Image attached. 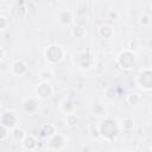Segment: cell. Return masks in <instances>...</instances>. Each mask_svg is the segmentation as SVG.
Wrapping results in <instances>:
<instances>
[{
  "instance_id": "obj_1",
  "label": "cell",
  "mask_w": 152,
  "mask_h": 152,
  "mask_svg": "<svg viewBox=\"0 0 152 152\" xmlns=\"http://www.w3.org/2000/svg\"><path fill=\"white\" fill-rule=\"evenodd\" d=\"M99 133L103 138L108 140H113L118 134H119V127L118 124L113 119H106L100 124L99 127Z\"/></svg>"
},
{
  "instance_id": "obj_2",
  "label": "cell",
  "mask_w": 152,
  "mask_h": 152,
  "mask_svg": "<svg viewBox=\"0 0 152 152\" xmlns=\"http://www.w3.org/2000/svg\"><path fill=\"white\" fill-rule=\"evenodd\" d=\"M118 63L122 69L129 70L135 65V55L131 50L122 51L118 56Z\"/></svg>"
},
{
  "instance_id": "obj_3",
  "label": "cell",
  "mask_w": 152,
  "mask_h": 152,
  "mask_svg": "<svg viewBox=\"0 0 152 152\" xmlns=\"http://www.w3.org/2000/svg\"><path fill=\"white\" fill-rule=\"evenodd\" d=\"M63 50L61 46L58 45H50L46 50H45V58L50 62V63H58L62 61L63 58Z\"/></svg>"
},
{
  "instance_id": "obj_4",
  "label": "cell",
  "mask_w": 152,
  "mask_h": 152,
  "mask_svg": "<svg viewBox=\"0 0 152 152\" xmlns=\"http://www.w3.org/2000/svg\"><path fill=\"white\" fill-rule=\"evenodd\" d=\"M138 82L140 84L141 88L144 89H152V70H144L139 77H138Z\"/></svg>"
},
{
  "instance_id": "obj_5",
  "label": "cell",
  "mask_w": 152,
  "mask_h": 152,
  "mask_svg": "<svg viewBox=\"0 0 152 152\" xmlns=\"http://www.w3.org/2000/svg\"><path fill=\"white\" fill-rule=\"evenodd\" d=\"M18 124V116L12 112H6L1 116V125L10 128H14Z\"/></svg>"
},
{
  "instance_id": "obj_6",
  "label": "cell",
  "mask_w": 152,
  "mask_h": 152,
  "mask_svg": "<svg viewBox=\"0 0 152 152\" xmlns=\"http://www.w3.org/2000/svg\"><path fill=\"white\" fill-rule=\"evenodd\" d=\"M36 94L39 99L46 100L52 95V88L48 82H43V83L38 84V87L36 88Z\"/></svg>"
},
{
  "instance_id": "obj_7",
  "label": "cell",
  "mask_w": 152,
  "mask_h": 152,
  "mask_svg": "<svg viewBox=\"0 0 152 152\" xmlns=\"http://www.w3.org/2000/svg\"><path fill=\"white\" fill-rule=\"evenodd\" d=\"M12 71L15 75H24L27 71V66L23 61H15L12 63Z\"/></svg>"
},
{
  "instance_id": "obj_8",
  "label": "cell",
  "mask_w": 152,
  "mask_h": 152,
  "mask_svg": "<svg viewBox=\"0 0 152 152\" xmlns=\"http://www.w3.org/2000/svg\"><path fill=\"white\" fill-rule=\"evenodd\" d=\"M63 145H64V139H63V137L59 135V134L55 135V137L50 140V142H49V146H50L51 148H53V150H61V148L63 147Z\"/></svg>"
},
{
  "instance_id": "obj_9",
  "label": "cell",
  "mask_w": 152,
  "mask_h": 152,
  "mask_svg": "<svg viewBox=\"0 0 152 152\" xmlns=\"http://www.w3.org/2000/svg\"><path fill=\"white\" fill-rule=\"evenodd\" d=\"M99 34H100L102 38H104V39H109V38L113 37L114 30H113L112 26H109V25H102V26L100 27V30H99Z\"/></svg>"
},
{
  "instance_id": "obj_10",
  "label": "cell",
  "mask_w": 152,
  "mask_h": 152,
  "mask_svg": "<svg viewBox=\"0 0 152 152\" xmlns=\"http://www.w3.org/2000/svg\"><path fill=\"white\" fill-rule=\"evenodd\" d=\"M23 145L26 150H33L37 146V141L32 135H26L23 140Z\"/></svg>"
},
{
  "instance_id": "obj_11",
  "label": "cell",
  "mask_w": 152,
  "mask_h": 152,
  "mask_svg": "<svg viewBox=\"0 0 152 152\" xmlns=\"http://www.w3.org/2000/svg\"><path fill=\"white\" fill-rule=\"evenodd\" d=\"M24 109H25L26 112H28V113L34 112V110L37 109V103H36V101L32 100V99L26 100V101L24 102Z\"/></svg>"
},
{
  "instance_id": "obj_12",
  "label": "cell",
  "mask_w": 152,
  "mask_h": 152,
  "mask_svg": "<svg viewBox=\"0 0 152 152\" xmlns=\"http://www.w3.org/2000/svg\"><path fill=\"white\" fill-rule=\"evenodd\" d=\"M13 137H14L15 140L23 141L24 138L26 137V134H25V132H24L21 128H14V129H13Z\"/></svg>"
},
{
  "instance_id": "obj_13",
  "label": "cell",
  "mask_w": 152,
  "mask_h": 152,
  "mask_svg": "<svg viewBox=\"0 0 152 152\" xmlns=\"http://www.w3.org/2000/svg\"><path fill=\"white\" fill-rule=\"evenodd\" d=\"M70 19H71V13H70L69 11H63V12L59 14V20H61V23H63V24H68V23L70 21Z\"/></svg>"
},
{
  "instance_id": "obj_14",
  "label": "cell",
  "mask_w": 152,
  "mask_h": 152,
  "mask_svg": "<svg viewBox=\"0 0 152 152\" xmlns=\"http://www.w3.org/2000/svg\"><path fill=\"white\" fill-rule=\"evenodd\" d=\"M53 133V127L50 126V125H45L43 126V128L40 129V135L42 137H49Z\"/></svg>"
},
{
  "instance_id": "obj_15",
  "label": "cell",
  "mask_w": 152,
  "mask_h": 152,
  "mask_svg": "<svg viewBox=\"0 0 152 152\" xmlns=\"http://www.w3.org/2000/svg\"><path fill=\"white\" fill-rule=\"evenodd\" d=\"M72 33H74V36H75V37H83V36H84V33H86V31H84L83 26L77 25V26H75V28H74Z\"/></svg>"
},
{
  "instance_id": "obj_16",
  "label": "cell",
  "mask_w": 152,
  "mask_h": 152,
  "mask_svg": "<svg viewBox=\"0 0 152 152\" xmlns=\"http://www.w3.org/2000/svg\"><path fill=\"white\" fill-rule=\"evenodd\" d=\"M122 126H124V128H126V129H131V128H133V126H134V121H133V119H129V118L125 119V120L122 121Z\"/></svg>"
},
{
  "instance_id": "obj_17",
  "label": "cell",
  "mask_w": 152,
  "mask_h": 152,
  "mask_svg": "<svg viewBox=\"0 0 152 152\" xmlns=\"http://www.w3.org/2000/svg\"><path fill=\"white\" fill-rule=\"evenodd\" d=\"M127 101H128L131 104H137V103L139 102V96H138L137 94H131V95H128Z\"/></svg>"
},
{
  "instance_id": "obj_18",
  "label": "cell",
  "mask_w": 152,
  "mask_h": 152,
  "mask_svg": "<svg viewBox=\"0 0 152 152\" xmlns=\"http://www.w3.org/2000/svg\"><path fill=\"white\" fill-rule=\"evenodd\" d=\"M7 131H8V128L1 125V135H0V140H1V141H4V140L6 139V137H7Z\"/></svg>"
},
{
  "instance_id": "obj_19",
  "label": "cell",
  "mask_w": 152,
  "mask_h": 152,
  "mask_svg": "<svg viewBox=\"0 0 152 152\" xmlns=\"http://www.w3.org/2000/svg\"><path fill=\"white\" fill-rule=\"evenodd\" d=\"M6 23H7L6 18H5L4 15H1V17H0V28H1V30H4V28H5V26H6Z\"/></svg>"
}]
</instances>
